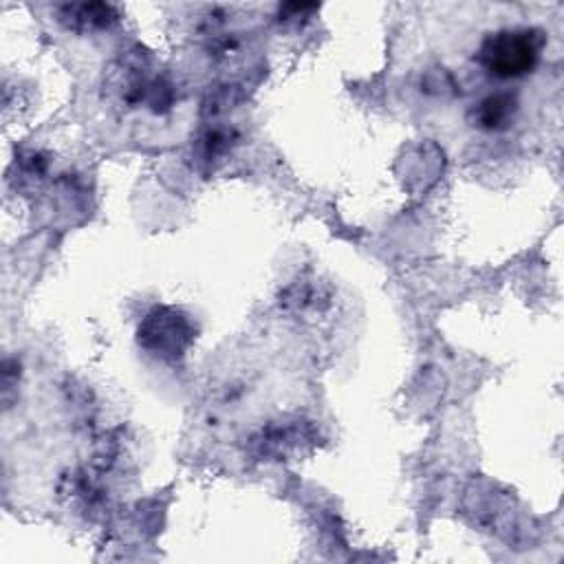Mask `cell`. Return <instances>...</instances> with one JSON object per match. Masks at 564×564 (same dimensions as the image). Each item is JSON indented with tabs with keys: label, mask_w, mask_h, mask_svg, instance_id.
<instances>
[{
	"label": "cell",
	"mask_w": 564,
	"mask_h": 564,
	"mask_svg": "<svg viewBox=\"0 0 564 564\" xmlns=\"http://www.w3.org/2000/svg\"><path fill=\"white\" fill-rule=\"evenodd\" d=\"M544 35L535 29H505L482 40L478 64L496 79H516L531 73L542 55Z\"/></svg>",
	"instance_id": "6da1fadb"
},
{
	"label": "cell",
	"mask_w": 564,
	"mask_h": 564,
	"mask_svg": "<svg viewBox=\"0 0 564 564\" xmlns=\"http://www.w3.org/2000/svg\"><path fill=\"white\" fill-rule=\"evenodd\" d=\"M516 97L511 93H496L487 95L478 104L476 119L485 130H502L511 123L513 112H516Z\"/></svg>",
	"instance_id": "7a4b0ae2"
}]
</instances>
